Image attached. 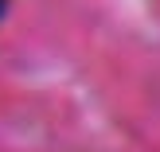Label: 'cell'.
Returning a JSON list of instances; mask_svg holds the SVG:
<instances>
[{
  "instance_id": "cell-1",
  "label": "cell",
  "mask_w": 160,
  "mask_h": 152,
  "mask_svg": "<svg viewBox=\"0 0 160 152\" xmlns=\"http://www.w3.org/2000/svg\"><path fill=\"white\" fill-rule=\"evenodd\" d=\"M8 12H12V0H0V23L8 20Z\"/></svg>"
}]
</instances>
